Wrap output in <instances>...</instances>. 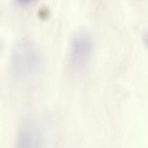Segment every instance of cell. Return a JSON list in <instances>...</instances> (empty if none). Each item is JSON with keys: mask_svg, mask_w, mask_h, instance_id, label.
<instances>
[{"mask_svg": "<svg viewBox=\"0 0 148 148\" xmlns=\"http://www.w3.org/2000/svg\"><path fill=\"white\" fill-rule=\"evenodd\" d=\"M2 48H3V40L0 38V51H1Z\"/></svg>", "mask_w": 148, "mask_h": 148, "instance_id": "cell-4", "label": "cell"}, {"mask_svg": "<svg viewBox=\"0 0 148 148\" xmlns=\"http://www.w3.org/2000/svg\"><path fill=\"white\" fill-rule=\"evenodd\" d=\"M44 134L41 127L34 122L25 124L17 132L14 148H43Z\"/></svg>", "mask_w": 148, "mask_h": 148, "instance_id": "cell-3", "label": "cell"}, {"mask_svg": "<svg viewBox=\"0 0 148 148\" xmlns=\"http://www.w3.org/2000/svg\"><path fill=\"white\" fill-rule=\"evenodd\" d=\"M43 65V54L36 40L23 37L16 41L10 57V72L15 79L33 80L40 74Z\"/></svg>", "mask_w": 148, "mask_h": 148, "instance_id": "cell-1", "label": "cell"}, {"mask_svg": "<svg viewBox=\"0 0 148 148\" xmlns=\"http://www.w3.org/2000/svg\"><path fill=\"white\" fill-rule=\"evenodd\" d=\"M95 49L92 33L85 28L75 30L71 36L67 53V64L74 71L80 70L90 61Z\"/></svg>", "mask_w": 148, "mask_h": 148, "instance_id": "cell-2", "label": "cell"}]
</instances>
